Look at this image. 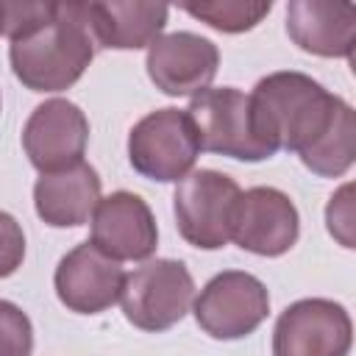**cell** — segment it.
Returning <instances> with one entry per match:
<instances>
[{
  "label": "cell",
  "instance_id": "cell-1",
  "mask_svg": "<svg viewBox=\"0 0 356 356\" xmlns=\"http://www.w3.org/2000/svg\"><path fill=\"white\" fill-rule=\"evenodd\" d=\"M250 97L256 134L278 153H298L323 178H339L356 159V111L306 72H270Z\"/></svg>",
  "mask_w": 356,
  "mask_h": 356
},
{
  "label": "cell",
  "instance_id": "cell-2",
  "mask_svg": "<svg viewBox=\"0 0 356 356\" xmlns=\"http://www.w3.org/2000/svg\"><path fill=\"white\" fill-rule=\"evenodd\" d=\"M92 58L95 39L86 25L83 3H53L50 17L31 25L8 44L11 70L31 92L70 89Z\"/></svg>",
  "mask_w": 356,
  "mask_h": 356
},
{
  "label": "cell",
  "instance_id": "cell-3",
  "mask_svg": "<svg viewBox=\"0 0 356 356\" xmlns=\"http://www.w3.org/2000/svg\"><path fill=\"white\" fill-rule=\"evenodd\" d=\"M186 114L195 125L197 145L206 153L236 161H264L275 156V150L256 134L250 97L234 86H209L189 100Z\"/></svg>",
  "mask_w": 356,
  "mask_h": 356
},
{
  "label": "cell",
  "instance_id": "cell-4",
  "mask_svg": "<svg viewBox=\"0 0 356 356\" xmlns=\"http://www.w3.org/2000/svg\"><path fill=\"white\" fill-rule=\"evenodd\" d=\"M195 300V281L184 261L153 259L125 275L120 306L125 320L139 331H167L181 323Z\"/></svg>",
  "mask_w": 356,
  "mask_h": 356
},
{
  "label": "cell",
  "instance_id": "cell-5",
  "mask_svg": "<svg viewBox=\"0 0 356 356\" xmlns=\"http://www.w3.org/2000/svg\"><path fill=\"white\" fill-rule=\"evenodd\" d=\"M197 156L200 145L186 108H156L128 134V161L147 181L172 184L186 178Z\"/></svg>",
  "mask_w": 356,
  "mask_h": 356
},
{
  "label": "cell",
  "instance_id": "cell-6",
  "mask_svg": "<svg viewBox=\"0 0 356 356\" xmlns=\"http://www.w3.org/2000/svg\"><path fill=\"white\" fill-rule=\"evenodd\" d=\"M239 195V184L217 170H195L186 178H181L172 195L181 236L200 250L225 248L231 242Z\"/></svg>",
  "mask_w": 356,
  "mask_h": 356
},
{
  "label": "cell",
  "instance_id": "cell-7",
  "mask_svg": "<svg viewBox=\"0 0 356 356\" xmlns=\"http://www.w3.org/2000/svg\"><path fill=\"white\" fill-rule=\"evenodd\" d=\"M192 314L211 339H242L267 320L270 292L245 270H222L200 289Z\"/></svg>",
  "mask_w": 356,
  "mask_h": 356
},
{
  "label": "cell",
  "instance_id": "cell-8",
  "mask_svg": "<svg viewBox=\"0 0 356 356\" xmlns=\"http://www.w3.org/2000/svg\"><path fill=\"white\" fill-rule=\"evenodd\" d=\"M353 323L342 303L303 298L289 303L273 328V356H348Z\"/></svg>",
  "mask_w": 356,
  "mask_h": 356
},
{
  "label": "cell",
  "instance_id": "cell-9",
  "mask_svg": "<svg viewBox=\"0 0 356 356\" xmlns=\"http://www.w3.org/2000/svg\"><path fill=\"white\" fill-rule=\"evenodd\" d=\"M86 142L89 120L81 111V106L64 97H50L39 103L22 128L25 156L42 175L83 161Z\"/></svg>",
  "mask_w": 356,
  "mask_h": 356
},
{
  "label": "cell",
  "instance_id": "cell-10",
  "mask_svg": "<svg viewBox=\"0 0 356 356\" xmlns=\"http://www.w3.org/2000/svg\"><path fill=\"white\" fill-rule=\"evenodd\" d=\"M145 67L159 92L170 97H195L211 86L220 67V50L211 39L192 31L161 33L147 47Z\"/></svg>",
  "mask_w": 356,
  "mask_h": 356
},
{
  "label": "cell",
  "instance_id": "cell-11",
  "mask_svg": "<svg viewBox=\"0 0 356 356\" xmlns=\"http://www.w3.org/2000/svg\"><path fill=\"white\" fill-rule=\"evenodd\" d=\"M300 236V214L286 192L275 186H253L239 195L231 239L256 256H284Z\"/></svg>",
  "mask_w": 356,
  "mask_h": 356
},
{
  "label": "cell",
  "instance_id": "cell-12",
  "mask_svg": "<svg viewBox=\"0 0 356 356\" xmlns=\"http://www.w3.org/2000/svg\"><path fill=\"white\" fill-rule=\"evenodd\" d=\"M92 245L114 261H145L156 253L159 228L136 192H111L92 211Z\"/></svg>",
  "mask_w": 356,
  "mask_h": 356
},
{
  "label": "cell",
  "instance_id": "cell-13",
  "mask_svg": "<svg viewBox=\"0 0 356 356\" xmlns=\"http://www.w3.org/2000/svg\"><path fill=\"white\" fill-rule=\"evenodd\" d=\"M125 284V273L120 261L100 253L92 242L75 245L67 256H61L53 286L58 300L75 314H100L120 300Z\"/></svg>",
  "mask_w": 356,
  "mask_h": 356
},
{
  "label": "cell",
  "instance_id": "cell-14",
  "mask_svg": "<svg viewBox=\"0 0 356 356\" xmlns=\"http://www.w3.org/2000/svg\"><path fill=\"white\" fill-rule=\"evenodd\" d=\"M286 33L312 56L350 58L356 44V8L328 0H289Z\"/></svg>",
  "mask_w": 356,
  "mask_h": 356
},
{
  "label": "cell",
  "instance_id": "cell-15",
  "mask_svg": "<svg viewBox=\"0 0 356 356\" xmlns=\"http://www.w3.org/2000/svg\"><path fill=\"white\" fill-rule=\"evenodd\" d=\"M83 14L95 47L139 50L150 47L161 36L170 17V6L147 0H103L83 3Z\"/></svg>",
  "mask_w": 356,
  "mask_h": 356
},
{
  "label": "cell",
  "instance_id": "cell-16",
  "mask_svg": "<svg viewBox=\"0 0 356 356\" xmlns=\"http://www.w3.org/2000/svg\"><path fill=\"white\" fill-rule=\"evenodd\" d=\"M100 203V175L92 164L78 161L58 172H44L33 184V206L50 228H78L89 222Z\"/></svg>",
  "mask_w": 356,
  "mask_h": 356
},
{
  "label": "cell",
  "instance_id": "cell-17",
  "mask_svg": "<svg viewBox=\"0 0 356 356\" xmlns=\"http://www.w3.org/2000/svg\"><path fill=\"white\" fill-rule=\"evenodd\" d=\"M181 8L222 33H242L256 28L273 11V3L270 0H200V3H184Z\"/></svg>",
  "mask_w": 356,
  "mask_h": 356
},
{
  "label": "cell",
  "instance_id": "cell-18",
  "mask_svg": "<svg viewBox=\"0 0 356 356\" xmlns=\"http://www.w3.org/2000/svg\"><path fill=\"white\" fill-rule=\"evenodd\" d=\"M33 325L31 317L11 300L0 298V356H31Z\"/></svg>",
  "mask_w": 356,
  "mask_h": 356
},
{
  "label": "cell",
  "instance_id": "cell-19",
  "mask_svg": "<svg viewBox=\"0 0 356 356\" xmlns=\"http://www.w3.org/2000/svg\"><path fill=\"white\" fill-rule=\"evenodd\" d=\"M353 184H345L337 195H331L328 206H325V222H328V234L342 245V248H353Z\"/></svg>",
  "mask_w": 356,
  "mask_h": 356
},
{
  "label": "cell",
  "instance_id": "cell-20",
  "mask_svg": "<svg viewBox=\"0 0 356 356\" xmlns=\"http://www.w3.org/2000/svg\"><path fill=\"white\" fill-rule=\"evenodd\" d=\"M25 259V234L22 225L8 214L0 211V278L14 275Z\"/></svg>",
  "mask_w": 356,
  "mask_h": 356
}]
</instances>
